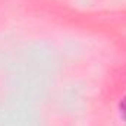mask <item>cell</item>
<instances>
[{
  "label": "cell",
  "mask_w": 126,
  "mask_h": 126,
  "mask_svg": "<svg viewBox=\"0 0 126 126\" xmlns=\"http://www.w3.org/2000/svg\"><path fill=\"white\" fill-rule=\"evenodd\" d=\"M120 113H122L123 119L126 120V98H123V101L120 103Z\"/></svg>",
  "instance_id": "cell-1"
}]
</instances>
